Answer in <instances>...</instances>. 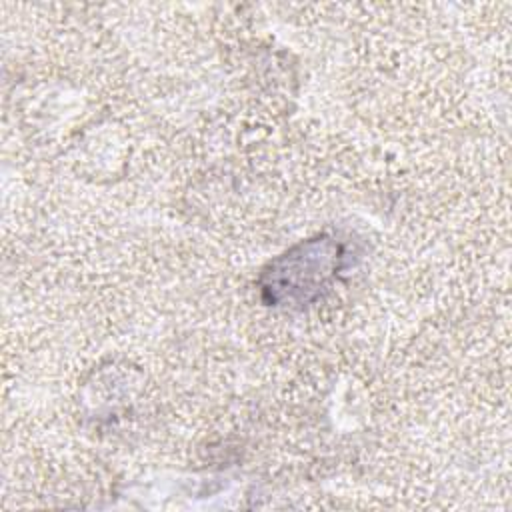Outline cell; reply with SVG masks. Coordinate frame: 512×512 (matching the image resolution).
Wrapping results in <instances>:
<instances>
[{
	"label": "cell",
	"instance_id": "6da1fadb",
	"mask_svg": "<svg viewBox=\"0 0 512 512\" xmlns=\"http://www.w3.org/2000/svg\"><path fill=\"white\" fill-rule=\"evenodd\" d=\"M342 250L332 238H314L278 258L266 272V288L278 304H308L340 270Z\"/></svg>",
	"mask_w": 512,
	"mask_h": 512
}]
</instances>
